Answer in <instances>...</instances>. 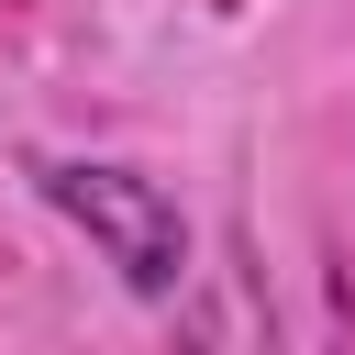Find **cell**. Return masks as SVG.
Listing matches in <instances>:
<instances>
[{"instance_id": "cell-1", "label": "cell", "mask_w": 355, "mask_h": 355, "mask_svg": "<svg viewBox=\"0 0 355 355\" xmlns=\"http://www.w3.org/2000/svg\"><path fill=\"white\" fill-rule=\"evenodd\" d=\"M44 200L122 266V288L133 300H166L178 277H189V222H178V200L155 189V178H133V166H89V155H67V166H44Z\"/></svg>"}]
</instances>
